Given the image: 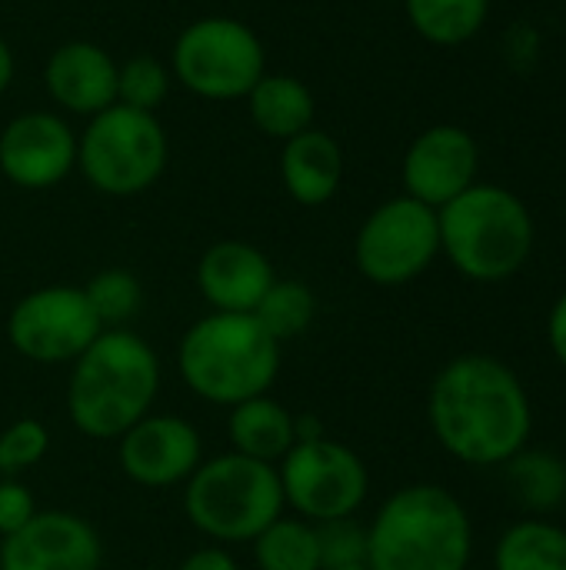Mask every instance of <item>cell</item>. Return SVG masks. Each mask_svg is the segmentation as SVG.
I'll list each match as a JSON object with an SVG mask.
<instances>
[{
	"label": "cell",
	"mask_w": 566,
	"mask_h": 570,
	"mask_svg": "<svg viewBox=\"0 0 566 570\" xmlns=\"http://www.w3.org/2000/svg\"><path fill=\"white\" fill-rule=\"evenodd\" d=\"M427 421L450 458L470 468H494L527 448L534 407L524 381L504 361L460 354L434 377Z\"/></svg>",
	"instance_id": "6da1fadb"
},
{
	"label": "cell",
	"mask_w": 566,
	"mask_h": 570,
	"mask_svg": "<svg viewBox=\"0 0 566 570\" xmlns=\"http://www.w3.org/2000/svg\"><path fill=\"white\" fill-rule=\"evenodd\" d=\"M157 394V351L127 327H107L70 364L67 417L90 441H117L153 411Z\"/></svg>",
	"instance_id": "7a4b0ae2"
},
{
	"label": "cell",
	"mask_w": 566,
	"mask_h": 570,
	"mask_svg": "<svg viewBox=\"0 0 566 570\" xmlns=\"http://www.w3.org/2000/svg\"><path fill=\"white\" fill-rule=\"evenodd\" d=\"M470 554V514L440 484L394 491L367 528L370 570H467Z\"/></svg>",
	"instance_id": "3957f363"
},
{
	"label": "cell",
	"mask_w": 566,
	"mask_h": 570,
	"mask_svg": "<svg viewBox=\"0 0 566 570\" xmlns=\"http://www.w3.org/2000/svg\"><path fill=\"white\" fill-rule=\"evenodd\" d=\"M177 374L190 394L217 407H237L270 394L280 374V344L254 314L210 311L177 344Z\"/></svg>",
	"instance_id": "277c9868"
},
{
	"label": "cell",
	"mask_w": 566,
	"mask_h": 570,
	"mask_svg": "<svg viewBox=\"0 0 566 570\" xmlns=\"http://www.w3.org/2000/svg\"><path fill=\"white\" fill-rule=\"evenodd\" d=\"M440 254L474 284L510 281L534 250L527 204L500 184H474L437 210Z\"/></svg>",
	"instance_id": "5b68a950"
},
{
	"label": "cell",
	"mask_w": 566,
	"mask_h": 570,
	"mask_svg": "<svg viewBox=\"0 0 566 570\" xmlns=\"http://www.w3.org/2000/svg\"><path fill=\"white\" fill-rule=\"evenodd\" d=\"M284 508L277 464L237 451L200 461L183 484V514L214 544H250Z\"/></svg>",
	"instance_id": "8992f818"
},
{
	"label": "cell",
	"mask_w": 566,
	"mask_h": 570,
	"mask_svg": "<svg viewBox=\"0 0 566 570\" xmlns=\"http://www.w3.org/2000/svg\"><path fill=\"white\" fill-rule=\"evenodd\" d=\"M170 160V140L157 114L113 104L93 114L77 134V170L107 197H137L150 190Z\"/></svg>",
	"instance_id": "52a82bcc"
},
{
	"label": "cell",
	"mask_w": 566,
	"mask_h": 570,
	"mask_svg": "<svg viewBox=\"0 0 566 570\" xmlns=\"http://www.w3.org/2000/svg\"><path fill=\"white\" fill-rule=\"evenodd\" d=\"M170 77L200 100H244L267 73V50L257 30L237 17L210 13L190 20L170 50Z\"/></svg>",
	"instance_id": "ba28073f"
},
{
	"label": "cell",
	"mask_w": 566,
	"mask_h": 570,
	"mask_svg": "<svg viewBox=\"0 0 566 570\" xmlns=\"http://www.w3.org/2000/svg\"><path fill=\"white\" fill-rule=\"evenodd\" d=\"M437 257V210L407 194L374 207L354 237V264L377 287H404L417 281Z\"/></svg>",
	"instance_id": "9c48e42d"
},
{
	"label": "cell",
	"mask_w": 566,
	"mask_h": 570,
	"mask_svg": "<svg viewBox=\"0 0 566 570\" xmlns=\"http://www.w3.org/2000/svg\"><path fill=\"white\" fill-rule=\"evenodd\" d=\"M277 474L284 504L310 524L354 518L370 491L364 458L334 438L294 444L277 464Z\"/></svg>",
	"instance_id": "30bf717a"
},
{
	"label": "cell",
	"mask_w": 566,
	"mask_h": 570,
	"mask_svg": "<svg viewBox=\"0 0 566 570\" xmlns=\"http://www.w3.org/2000/svg\"><path fill=\"white\" fill-rule=\"evenodd\" d=\"M103 324L97 321L83 287L47 284L23 294L7 314L10 347L40 367L73 364L97 337Z\"/></svg>",
	"instance_id": "8fae6325"
},
{
	"label": "cell",
	"mask_w": 566,
	"mask_h": 570,
	"mask_svg": "<svg viewBox=\"0 0 566 570\" xmlns=\"http://www.w3.org/2000/svg\"><path fill=\"white\" fill-rule=\"evenodd\" d=\"M117 461L123 478L140 488H177L200 468L203 438L187 417L150 411L117 438Z\"/></svg>",
	"instance_id": "7c38bea8"
},
{
	"label": "cell",
	"mask_w": 566,
	"mask_h": 570,
	"mask_svg": "<svg viewBox=\"0 0 566 570\" xmlns=\"http://www.w3.org/2000/svg\"><path fill=\"white\" fill-rule=\"evenodd\" d=\"M77 170V130L53 110L17 114L0 130V174L20 190H50Z\"/></svg>",
	"instance_id": "4fadbf2b"
},
{
	"label": "cell",
	"mask_w": 566,
	"mask_h": 570,
	"mask_svg": "<svg viewBox=\"0 0 566 570\" xmlns=\"http://www.w3.org/2000/svg\"><path fill=\"white\" fill-rule=\"evenodd\" d=\"M477 170L480 147L470 130L457 124H434L410 140L400 164V180L407 197L440 210L477 184Z\"/></svg>",
	"instance_id": "5bb4252c"
},
{
	"label": "cell",
	"mask_w": 566,
	"mask_h": 570,
	"mask_svg": "<svg viewBox=\"0 0 566 570\" xmlns=\"http://www.w3.org/2000/svg\"><path fill=\"white\" fill-rule=\"evenodd\" d=\"M103 544L73 511H37L27 528L0 541V570H100Z\"/></svg>",
	"instance_id": "9a60e30c"
},
{
	"label": "cell",
	"mask_w": 566,
	"mask_h": 570,
	"mask_svg": "<svg viewBox=\"0 0 566 570\" xmlns=\"http://www.w3.org/2000/svg\"><path fill=\"white\" fill-rule=\"evenodd\" d=\"M50 100L77 117H93L117 104V60L93 40H63L43 63Z\"/></svg>",
	"instance_id": "2e32d148"
},
{
	"label": "cell",
	"mask_w": 566,
	"mask_h": 570,
	"mask_svg": "<svg viewBox=\"0 0 566 570\" xmlns=\"http://www.w3.org/2000/svg\"><path fill=\"white\" fill-rule=\"evenodd\" d=\"M274 281L270 257L247 240H217L197 261V291L220 314H254Z\"/></svg>",
	"instance_id": "e0dca14e"
},
{
	"label": "cell",
	"mask_w": 566,
	"mask_h": 570,
	"mask_svg": "<svg viewBox=\"0 0 566 570\" xmlns=\"http://www.w3.org/2000/svg\"><path fill=\"white\" fill-rule=\"evenodd\" d=\"M280 180L294 204L324 207L344 184V147L320 127H310L280 150Z\"/></svg>",
	"instance_id": "ac0fdd59"
},
{
	"label": "cell",
	"mask_w": 566,
	"mask_h": 570,
	"mask_svg": "<svg viewBox=\"0 0 566 570\" xmlns=\"http://www.w3.org/2000/svg\"><path fill=\"white\" fill-rule=\"evenodd\" d=\"M244 100H247L254 127L264 137L280 140V144L310 130L314 117H317L314 90L294 73H270L267 70Z\"/></svg>",
	"instance_id": "d6986e66"
},
{
	"label": "cell",
	"mask_w": 566,
	"mask_h": 570,
	"mask_svg": "<svg viewBox=\"0 0 566 570\" xmlns=\"http://www.w3.org/2000/svg\"><path fill=\"white\" fill-rule=\"evenodd\" d=\"M227 441L230 451L264 461V464H280L284 454L297 444L294 438V411L280 404L270 394L250 397L227 414Z\"/></svg>",
	"instance_id": "ffe728a7"
},
{
	"label": "cell",
	"mask_w": 566,
	"mask_h": 570,
	"mask_svg": "<svg viewBox=\"0 0 566 570\" xmlns=\"http://www.w3.org/2000/svg\"><path fill=\"white\" fill-rule=\"evenodd\" d=\"M410 27L437 47H460L490 17V0H404Z\"/></svg>",
	"instance_id": "44dd1931"
},
{
	"label": "cell",
	"mask_w": 566,
	"mask_h": 570,
	"mask_svg": "<svg viewBox=\"0 0 566 570\" xmlns=\"http://www.w3.org/2000/svg\"><path fill=\"white\" fill-rule=\"evenodd\" d=\"M494 570H566V531L550 521H520L504 531Z\"/></svg>",
	"instance_id": "7402d4cb"
},
{
	"label": "cell",
	"mask_w": 566,
	"mask_h": 570,
	"mask_svg": "<svg viewBox=\"0 0 566 570\" xmlns=\"http://www.w3.org/2000/svg\"><path fill=\"white\" fill-rule=\"evenodd\" d=\"M250 544L257 570H324L317 524L304 518H277Z\"/></svg>",
	"instance_id": "603a6c76"
},
{
	"label": "cell",
	"mask_w": 566,
	"mask_h": 570,
	"mask_svg": "<svg viewBox=\"0 0 566 570\" xmlns=\"http://www.w3.org/2000/svg\"><path fill=\"white\" fill-rule=\"evenodd\" d=\"M507 481L514 498L537 514L557 511L566 501V464L557 454L524 448L507 461Z\"/></svg>",
	"instance_id": "cb8c5ba5"
},
{
	"label": "cell",
	"mask_w": 566,
	"mask_h": 570,
	"mask_svg": "<svg viewBox=\"0 0 566 570\" xmlns=\"http://www.w3.org/2000/svg\"><path fill=\"white\" fill-rule=\"evenodd\" d=\"M254 317L260 327L284 347L287 341L304 337L317 321V294L304 281H274L264 301L257 304Z\"/></svg>",
	"instance_id": "d4e9b609"
},
{
	"label": "cell",
	"mask_w": 566,
	"mask_h": 570,
	"mask_svg": "<svg viewBox=\"0 0 566 570\" xmlns=\"http://www.w3.org/2000/svg\"><path fill=\"white\" fill-rule=\"evenodd\" d=\"M83 294L97 314V321L107 327H127V321L140 311V301H143V291H140V281L137 274H130L127 267H107V271H97L87 284H83Z\"/></svg>",
	"instance_id": "484cf974"
},
{
	"label": "cell",
	"mask_w": 566,
	"mask_h": 570,
	"mask_svg": "<svg viewBox=\"0 0 566 570\" xmlns=\"http://www.w3.org/2000/svg\"><path fill=\"white\" fill-rule=\"evenodd\" d=\"M170 83H173L170 67L153 53H137L117 63V104L123 107L157 114L170 94Z\"/></svg>",
	"instance_id": "4316f807"
},
{
	"label": "cell",
	"mask_w": 566,
	"mask_h": 570,
	"mask_svg": "<svg viewBox=\"0 0 566 570\" xmlns=\"http://www.w3.org/2000/svg\"><path fill=\"white\" fill-rule=\"evenodd\" d=\"M50 454V431L37 417H20L0 431V478H23Z\"/></svg>",
	"instance_id": "83f0119b"
},
{
	"label": "cell",
	"mask_w": 566,
	"mask_h": 570,
	"mask_svg": "<svg viewBox=\"0 0 566 570\" xmlns=\"http://www.w3.org/2000/svg\"><path fill=\"white\" fill-rule=\"evenodd\" d=\"M317 544H320V568L324 570L367 564V528H360L354 518L317 524Z\"/></svg>",
	"instance_id": "f1b7e54d"
},
{
	"label": "cell",
	"mask_w": 566,
	"mask_h": 570,
	"mask_svg": "<svg viewBox=\"0 0 566 570\" xmlns=\"http://www.w3.org/2000/svg\"><path fill=\"white\" fill-rule=\"evenodd\" d=\"M37 514V501L20 478H0V541L17 534Z\"/></svg>",
	"instance_id": "f546056e"
},
{
	"label": "cell",
	"mask_w": 566,
	"mask_h": 570,
	"mask_svg": "<svg viewBox=\"0 0 566 570\" xmlns=\"http://www.w3.org/2000/svg\"><path fill=\"white\" fill-rule=\"evenodd\" d=\"M177 570H240V564H237V558H234L227 548L207 544V548L190 551V554L180 561V568Z\"/></svg>",
	"instance_id": "4dcf8cb0"
},
{
	"label": "cell",
	"mask_w": 566,
	"mask_h": 570,
	"mask_svg": "<svg viewBox=\"0 0 566 570\" xmlns=\"http://www.w3.org/2000/svg\"><path fill=\"white\" fill-rule=\"evenodd\" d=\"M547 341H550V351L554 357L566 367V291L557 297L554 311H550V321H547Z\"/></svg>",
	"instance_id": "1f68e13d"
},
{
	"label": "cell",
	"mask_w": 566,
	"mask_h": 570,
	"mask_svg": "<svg viewBox=\"0 0 566 570\" xmlns=\"http://www.w3.org/2000/svg\"><path fill=\"white\" fill-rule=\"evenodd\" d=\"M294 438H297V444L300 441H320V438H327V428L317 414L304 411V414H294Z\"/></svg>",
	"instance_id": "d6a6232c"
},
{
	"label": "cell",
	"mask_w": 566,
	"mask_h": 570,
	"mask_svg": "<svg viewBox=\"0 0 566 570\" xmlns=\"http://www.w3.org/2000/svg\"><path fill=\"white\" fill-rule=\"evenodd\" d=\"M13 73H17V60H13V50L10 43L0 37V94L13 83Z\"/></svg>",
	"instance_id": "836d02e7"
},
{
	"label": "cell",
	"mask_w": 566,
	"mask_h": 570,
	"mask_svg": "<svg viewBox=\"0 0 566 570\" xmlns=\"http://www.w3.org/2000/svg\"><path fill=\"white\" fill-rule=\"evenodd\" d=\"M344 570H370L367 564H354V568H344Z\"/></svg>",
	"instance_id": "e575fe53"
},
{
	"label": "cell",
	"mask_w": 566,
	"mask_h": 570,
	"mask_svg": "<svg viewBox=\"0 0 566 570\" xmlns=\"http://www.w3.org/2000/svg\"><path fill=\"white\" fill-rule=\"evenodd\" d=\"M143 570H157V568H143Z\"/></svg>",
	"instance_id": "d590c367"
}]
</instances>
